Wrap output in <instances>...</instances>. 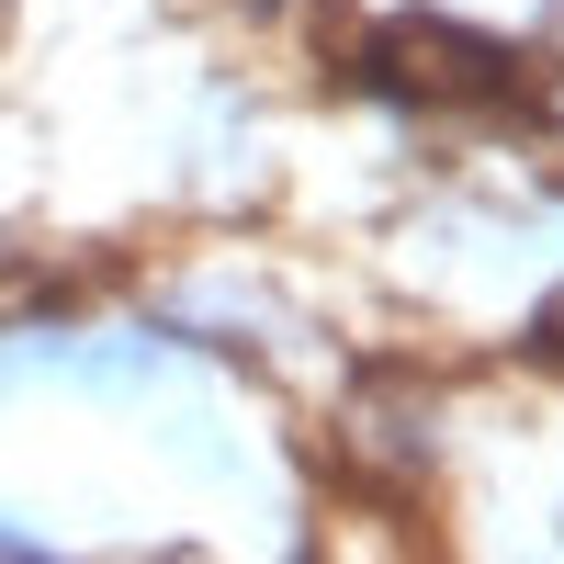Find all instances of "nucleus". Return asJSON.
I'll list each match as a JSON object with an SVG mask.
<instances>
[{"instance_id": "obj_1", "label": "nucleus", "mask_w": 564, "mask_h": 564, "mask_svg": "<svg viewBox=\"0 0 564 564\" xmlns=\"http://www.w3.org/2000/svg\"><path fill=\"white\" fill-rule=\"evenodd\" d=\"M384 79L417 102H463V90H497V45H475L463 23H395L384 34Z\"/></svg>"}, {"instance_id": "obj_2", "label": "nucleus", "mask_w": 564, "mask_h": 564, "mask_svg": "<svg viewBox=\"0 0 564 564\" xmlns=\"http://www.w3.org/2000/svg\"><path fill=\"white\" fill-rule=\"evenodd\" d=\"M542 361L564 372V294H553V316H542Z\"/></svg>"}]
</instances>
